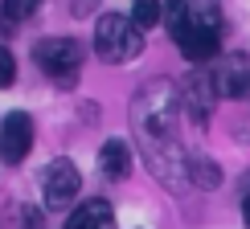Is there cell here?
I'll list each match as a JSON object with an SVG mask.
<instances>
[{"label":"cell","instance_id":"cell-1","mask_svg":"<svg viewBox=\"0 0 250 229\" xmlns=\"http://www.w3.org/2000/svg\"><path fill=\"white\" fill-rule=\"evenodd\" d=\"M131 119H135V131H140L144 155H148L156 180L181 189V176L189 172V155L181 152V135H176V123H181L176 90L164 86V82H148L131 102Z\"/></svg>","mask_w":250,"mask_h":229},{"label":"cell","instance_id":"cell-2","mask_svg":"<svg viewBox=\"0 0 250 229\" xmlns=\"http://www.w3.org/2000/svg\"><path fill=\"white\" fill-rule=\"evenodd\" d=\"M95 54L103 61H111V66L135 61L144 54V29L123 13H103L95 25Z\"/></svg>","mask_w":250,"mask_h":229},{"label":"cell","instance_id":"cell-3","mask_svg":"<svg viewBox=\"0 0 250 229\" xmlns=\"http://www.w3.org/2000/svg\"><path fill=\"white\" fill-rule=\"evenodd\" d=\"M33 61L45 70L58 86H74L82 70V45L74 37H45L33 45Z\"/></svg>","mask_w":250,"mask_h":229},{"label":"cell","instance_id":"cell-4","mask_svg":"<svg viewBox=\"0 0 250 229\" xmlns=\"http://www.w3.org/2000/svg\"><path fill=\"white\" fill-rule=\"evenodd\" d=\"M164 20H168V29H172V41L181 45V54L189 57V61H209L213 54H217V45H222V37L217 33H205V29H197V25H189V20L181 17V8L172 4H164Z\"/></svg>","mask_w":250,"mask_h":229},{"label":"cell","instance_id":"cell-5","mask_svg":"<svg viewBox=\"0 0 250 229\" xmlns=\"http://www.w3.org/2000/svg\"><path fill=\"white\" fill-rule=\"evenodd\" d=\"M33 148V119L25 111H8L0 119V160L4 164H21Z\"/></svg>","mask_w":250,"mask_h":229},{"label":"cell","instance_id":"cell-6","mask_svg":"<svg viewBox=\"0 0 250 229\" xmlns=\"http://www.w3.org/2000/svg\"><path fill=\"white\" fill-rule=\"evenodd\" d=\"M78 192H82L78 168L70 160H54L45 168V205H49V209H70Z\"/></svg>","mask_w":250,"mask_h":229},{"label":"cell","instance_id":"cell-7","mask_svg":"<svg viewBox=\"0 0 250 229\" xmlns=\"http://www.w3.org/2000/svg\"><path fill=\"white\" fill-rule=\"evenodd\" d=\"M185 95V107H189V114L197 123H209V111H213V95H217V82L213 74H189L181 86Z\"/></svg>","mask_w":250,"mask_h":229},{"label":"cell","instance_id":"cell-8","mask_svg":"<svg viewBox=\"0 0 250 229\" xmlns=\"http://www.w3.org/2000/svg\"><path fill=\"white\" fill-rule=\"evenodd\" d=\"M213 82H217V95H230V98L250 95V61L242 54H230L222 61V70L213 74Z\"/></svg>","mask_w":250,"mask_h":229},{"label":"cell","instance_id":"cell-9","mask_svg":"<svg viewBox=\"0 0 250 229\" xmlns=\"http://www.w3.org/2000/svg\"><path fill=\"white\" fill-rule=\"evenodd\" d=\"M172 4L181 8V17L189 20V25L222 37V0H172Z\"/></svg>","mask_w":250,"mask_h":229},{"label":"cell","instance_id":"cell-10","mask_svg":"<svg viewBox=\"0 0 250 229\" xmlns=\"http://www.w3.org/2000/svg\"><path fill=\"white\" fill-rule=\"evenodd\" d=\"M66 229H115V209H111L107 201H86V205H78L74 213H70V221Z\"/></svg>","mask_w":250,"mask_h":229},{"label":"cell","instance_id":"cell-11","mask_svg":"<svg viewBox=\"0 0 250 229\" xmlns=\"http://www.w3.org/2000/svg\"><path fill=\"white\" fill-rule=\"evenodd\" d=\"M99 168L107 180H123V176L131 172V148L123 139H107L99 148Z\"/></svg>","mask_w":250,"mask_h":229},{"label":"cell","instance_id":"cell-12","mask_svg":"<svg viewBox=\"0 0 250 229\" xmlns=\"http://www.w3.org/2000/svg\"><path fill=\"white\" fill-rule=\"evenodd\" d=\"M189 176L201 189H217L222 184V172H217V164L213 160H205V155H189Z\"/></svg>","mask_w":250,"mask_h":229},{"label":"cell","instance_id":"cell-13","mask_svg":"<svg viewBox=\"0 0 250 229\" xmlns=\"http://www.w3.org/2000/svg\"><path fill=\"white\" fill-rule=\"evenodd\" d=\"M41 8V0H4L0 4V17H4V25H21V20H29Z\"/></svg>","mask_w":250,"mask_h":229},{"label":"cell","instance_id":"cell-14","mask_svg":"<svg viewBox=\"0 0 250 229\" xmlns=\"http://www.w3.org/2000/svg\"><path fill=\"white\" fill-rule=\"evenodd\" d=\"M160 13H164V8H160V0H135V8H131V20H135L140 29H152L156 20H160Z\"/></svg>","mask_w":250,"mask_h":229},{"label":"cell","instance_id":"cell-15","mask_svg":"<svg viewBox=\"0 0 250 229\" xmlns=\"http://www.w3.org/2000/svg\"><path fill=\"white\" fill-rule=\"evenodd\" d=\"M17 82V61H13V54H8L4 45H0V86H13Z\"/></svg>","mask_w":250,"mask_h":229},{"label":"cell","instance_id":"cell-16","mask_svg":"<svg viewBox=\"0 0 250 229\" xmlns=\"http://www.w3.org/2000/svg\"><path fill=\"white\" fill-rule=\"evenodd\" d=\"M17 221H21V229H41V213L29 209V205H21V209H17Z\"/></svg>","mask_w":250,"mask_h":229},{"label":"cell","instance_id":"cell-17","mask_svg":"<svg viewBox=\"0 0 250 229\" xmlns=\"http://www.w3.org/2000/svg\"><path fill=\"white\" fill-rule=\"evenodd\" d=\"M242 221H246V229H250V196H242Z\"/></svg>","mask_w":250,"mask_h":229},{"label":"cell","instance_id":"cell-18","mask_svg":"<svg viewBox=\"0 0 250 229\" xmlns=\"http://www.w3.org/2000/svg\"><path fill=\"white\" fill-rule=\"evenodd\" d=\"M242 196H250V172H246V180H242Z\"/></svg>","mask_w":250,"mask_h":229}]
</instances>
